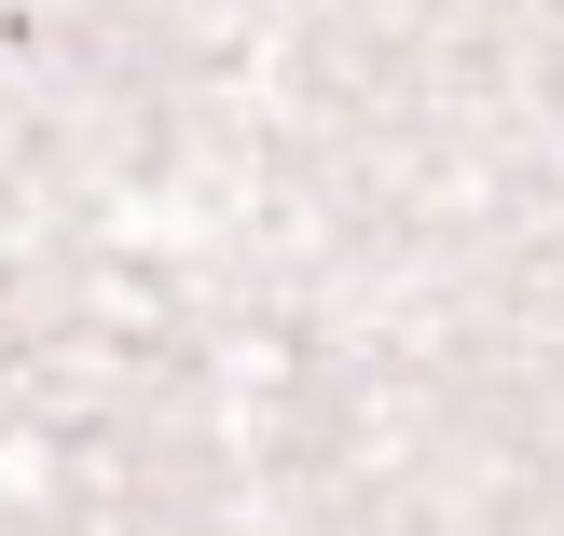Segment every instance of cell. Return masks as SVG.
Instances as JSON below:
<instances>
[]
</instances>
